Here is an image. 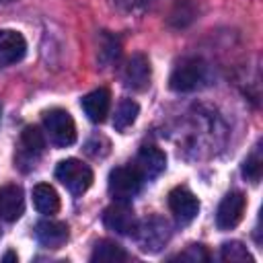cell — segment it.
Listing matches in <instances>:
<instances>
[{
	"label": "cell",
	"instance_id": "cell-1",
	"mask_svg": "<svg viewBox=\"0 0 263 263\" xmlns=\"http://www.w3.org/2000/svg\"><path fill=\"white\" fill-rule=\"evenodd\" d=\"M142 183H144L142 173L134 164H129V166H115L109 173L107 187H109V193L115 201H125L127 203L140 193Z\"/></svg>",
	"mask_w": 263,
	"mask_h": 263
},
{
	"label": "cell",
	"instance_id": "cell-2",
	"mask_svg": "<svg viewBox=\"0 0 263 263\" xmlns=\"http://www.w3.org/2000/svg\"><path fill=\"white\" fill-rule=\"evenodd\" d=\"M55 179L70 193L80 195L92 185V171L78 158H66L55 166Z\"/></svg>",
	"mask_w": 263,
	"mask_h": 263
},
{
	"label": "cell",
	"instance_id": "cell-3",
	"mask_svg": "<svg viewBox=\"0 0 263 263\" xmlns=\"http://www.w3.org/2000/svg\"><path fill=\"white\" fill-rule=\"evenodd\" d=\"M43 127L55 146H70L76 140V125L66 109H49L43 113Z\"/></svg>",
	"mask_w": 263,
	"mask_h": 263
},
{
	"label": "cell",
	"instance_id": "cell-4",
	"mask_svg": "<svg viewBox=\"0 0 263 263\" xmlns=\"http://www.w3.org/2000/svg\"><path fill=\"white\" fill-rule=\"evenodd\" d=\"M205 78V64L197 58H185L181 60L171 78H168V86L177 92H189V90H195Z\"/></svg>",
	"mask_w": 263,
	"mask_h": 263
},
{
	"label": "cell",
	"instance_id": "cell-5",
	"mask_svg": "<svg viewBox=\"0 0 263 263\" xmlns=\"http://www.w3.org/2000/svg\"><path fill=\"white\" fill-rule=\"evenodd\" d=\"M134 234H136V238H138L140 249L146 251V253H156V251H160V249L166 245L168 236H171L168 224H166L164 220H160V218L146 220L142 226L136 228Z\"/></svg>",
	"mask_w": 263,
	"mask_h": 263
},
{
	"label": "cell",
	"instance_id": "cell-6",
	"mask_svg": "<svg viewBox=\"0 0 263 263\" xmlns=\"http://www.w3.org/2000/svg\"><path fill=\"white\" fill-rule=\"evenodd\" d=\"M247 208V197L240 191H230L218 205L216 212V224L220 230H232L240 224Z\"/></svg>",
	"mask_w": 263,
	"mask_h": 263
},
{
	"label": "cell",
	"instance_id": "cell-7",
	"mask_svg": "<svg viewBox=\"0 0 263 263\" xmlns=\"http://www.w3.org/2000/svg\"><path fill=\"white\" fill-rule=\"evenodd\" d=\"M103 224L115 234H134L138 228V220L132 208L125 201H115L103 212Z\"/></svg>",
	"mask_w": 263,
	"mask_h": 263
},
{
	"label": "cell",
	"instance_id": "cell-8",
	"mask_svg": "<svg viewBox=\"0 0 263 263\" xmlns=\"http://www.w3.org/2000/svg\"><path fill=\"white\" fill-rule=\"evenodd\" d=\"M150 76H152V68L144 53H134L123 66V74H121L123 84L132 90H146L150 84Z\"/></svg>",
	"mask_w": 263,
	"mask_h": 263
},
{
	"label": "cell",
	"instance_id": "cell-9",
	"mask_svg": "<svg viewBox=\"0 0 263 263\" xmlns=\"http://www.w3.org/2000/svg\"><path fill=\"white\" fill-rule=\"evenodd\" d=\"M168 208L179 224H189L199 212V199L185 187H175L168 193Z\"/></svg>",
	"mask_w": 263,
	"mask_h": 263
},
{
	"label": "cell",
	"instance_id": "cell-10",
	"mask_svg": "<svg viewBox=\"0 0 263 263\" xmlns=\"http://www.w3.org/2000/svg\"><path fill=\"white\" fill-rule=\"evenodd\" d=\"M25 212V195L23 189L14 183L0 187V218L6 222H14Z\"/></svg>",
	"mask_w": 263,
	"mask_h": 263
},
{
	"label": "cell",
	"instance_id": "cell-11",
	"mask_svg": "<svg viewBox=\"0 0 263 263\" xmlns=\"http://www.w3.org/2000/svg\"><path fill=\"white\" fill-rule=\"evenodd\" d=\"M134 166L142 173L144 179H156L166 166V156L156 146H142L138 156H136V164Z\"/></svg>",
	"mask_w": 263,
	"mask_h": 263
},
{
	"label": "cell",
	"instance_id": "cell-12",
	"mask_svg": "<svg viewBox=\"0 0 263 263\" xmlns=\"http://www.w3.org/2000/svg\"><path fill=\"white\" fill-rule=\"evenodd\" d=\"M25 53H27V41L18 31L12 29L0 31V66L14 64L23 60Z\"/></svg>",
	"mask_w": 263,
	"mask_h": 263
},
{
	"label": "cell",
	"instance_id": "cell-13",
	"mask_svg": "<svg viewBox=\"0 0 263 263\" xmlns=\"http://www.w3.org/2000/svg\"><path fill=\"white\" fill-rule=\"evenodd\" d=\"M111 107V92L107 88H95L82 97V109L92 123L105 121Z\"/></svg>",
	"mask_w": 263,
	"mask_h": 263
},
{
	"label": "cell",
	"instance_id": "cell-14",
	"mask_svg": "<svg viewBox=\"0 0 263 263\" xmlns=\"http://www.w3.org/2000/svg\"><path fill=\"white\" fill-rule=\"evenodd\" d=\"M35 236L45 249H60L68 240V226L55 220H43L35 226Z\"/></svg>",
	"mask_w": 263,
	"mask_h": 263
},
{
	"label": "cell",
	"instance_id": "cell-15",
	"mask_svg": "<svg viewBox=\"0 0 263 263\" xmlns=\"http://www.w3.org/2000/svg\"><path fill=\"white\" fill-rule=\"evenodd\" d=\"M33 203H35L37 212L45 214V216H53L60 212V195L47 183H39L33 187Z\"/></svg>",
	"mask_w": 263,
	"mask_h": 263
},
{
	"label": "cell",
	"instance_id": "cell-16",
	"mask_svg": "<svg viewBox=\"0 0 263 263\" xmlns=\"http://www.w3.org/2000/svg\"><path fill=\"white\" fill-rule=\"evenodd\" d=\"M90 261H95V263H119V261H127V253L115 240H99L95 245Z\"/></svg>",
	"mask_w": 263,
	"mask_h": 263
},
{
	"label": "cell",
	"instance_id": "cell-17",
	"mask_svg": "<svg viewBox=\"0 0 263 263\" xmlns=\"http://www.w3.org/2000/svg\"><path fill=\"white\" fill-rule=\"evenodd\" d=\"M138 113H140V107H138V103L134 99H121L117 109H115V115H113V127L117 132L127 129L136 121Z\"/></svg>",
	"mask_w": 263,
	"mask_h": 263
},
{
	"label": "cell",
	"instance_id": "cell-18",
	"mask_svg": "<svg viewBox=\"0 0 263 263\" xmlns=\"http://www.w3.org/2000/svg\"><path fill=\"white\" fill-rule=\"evenodd\" d=\"M21 146H23V154H27L29 158H35L43 152L45 148V138H43V132L39 127H33V125H27L21 134Z\"/></svg>",
	"mask_w": 263,
	"mask_h": 263
},
{
	"label": "cell",
	"instance_id": "cell-19",
	"mask_svg": "<svg viewBox=\"0 0 263 263\" xmlns=\"http://www.w3.org/2000/svg\"><path fill=\"white\" fill-rule=\"evenodd\" d=\"M222 259L224 261H230V263H253L251 253L238 240H230V242H224L222 245Z\"/></svg>",
	"mask_w": 263,
	"mask_h": 263
},
{
	"label": "cell",
	"instance_id": "cell-20",
	"mask_svg": "<svg viewBox=\"0 0 263 263\" xmlns=\"http://www.w3.org/2000/svg\"><path fill=\"white\" fill-rule=\"evenodd\" d=\"M261 173H263V160H261L259 148H255V150L247 156V160L242 162V175H245L247 181H251L253 185H257V183L261 181Z\"/></svg>",
	"mask_w": 263,
	"mask_h": 263
},
{
	"label": "cell",
	"instance_id": "cell-21",
	"mask_svg": "<svg viewBox=\"0 0 263 263\" xmlns=\"http://www.w3.org/2000/svg\"><path fill=\"white\" fill-rule=\"evenodd\" d=\"M193 21V10H185L183 8V2L179 0L177 2V8L171 12V23L175 25V27H185L187 23H191Z\"/></svg>",
	"mask_w": 263,
	"mask_h": 263
},
{
	"label": "cell",
	"instance_id": "cell-22",
	"mask_svg": "<svg viewBox=\"0 0 263 263\" xmlns=\"http://www.w3.org/2000/svg\"><path fill=\"white\" fill-rule=\"evenodd\" d=\"M179 259H189V261H199V259H203V261H208V253H205V249H203L201 245H191L185 253L179 255Z\"/></svg>",
	"mask_w": 263,
	"mask_h": 263
},
{
	"label": "cell",
	"instance_id": "cell-23",
	"mask_svg": "<svg viewBox=\"0 0 263 263\" xmlns=\"http://www.w3.org/2000/svg\"><path fill=\"white\" fill-rule=\"evenodd\" d=\"M10 259H14V261H16V255H14V253H12V251H10V253H6V255H4V261H10Z\"/></svg>",
	"mask_w": 263,
	"mask_h": 263
}]
</instances>
